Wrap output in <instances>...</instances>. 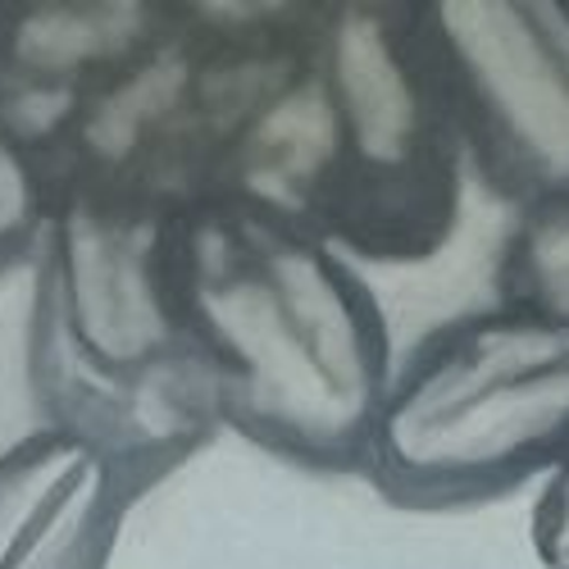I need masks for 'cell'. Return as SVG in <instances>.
Instances as JSON below:
<instances>
[{"mask_svg":"<svg viewBox=\"0 0 569 569\" xmlns=\"http://www.w3.org/2000/svg\"><path fill=\"white\" fill-rule=\"evenodd\" d=\"M51 223V192L10 132H0V278L32 264Z\"/></svg>","mask_w":569,"mask_h":569,"instance_id":"obj_9","label":"cell"},{"mask_svg":"<svg viewBox=\"0 0 569 569\" xmlns=\"http://www.w3.org/2000/svg\"><path fill=\"white\" fill-rule=\"evenodd\" d=\"M160 23V0H0V132L41 164Z\"/></svg>","mask_w":569,"mask_h":569,"instance_id":"obj_6","label":"cell"},{"mask_svg":"<svg viewBox=\"0 0 569 569\" xmlns=\"http://www.w3.org/2000/svg\"><path fill=\"white\" fill-rule=\"evenodd\" d=\"M128 510L110 460L56 429L0 447V569H110Z\"/></svg>","mask_w":569,"mask_h":569,"instance_id":"obj_7","label":"cell"},{"mask_svg":"<svg viewBox=\"0 0 569 569\" xmlns=\"http://www.w3.org/2000/svg\"><path fill=\"white\" fill-rule=\"evenodd\" d=\"M465 164L415 37V0H315L228 197L351 264H423L460 228Z\"/></svg>","mask_w":569,"mask_h":569,"instance_id":"obj_2","label":"cell"},{"mask_svg":"<svg viewBox=\"0 0 569 569\" xmlns=\"http://www.w3.org/2000/svg\"><path fill=\"white\" fill-rule=\"evenodd\" d=\"M164 264L223 429L306 473H365L397 360L360 269L247 197L173 214Z\"/></svg>","mask_w":569,"mask_h":569,"instance_id":"obj_1","label":"cell"},{"mask_svg":"<svg viewBox=\"0 0 569 569\" xmlns=\"http://www.w3.org/2000/svg\"><path fill=\"white\" fill-rule=\"evenodd\" d=\"M569 465V319L492 301L429 328L378 406L365 473L406 510H469Z\"/></svg>","mask_w":569,"mask_h":569,"instance_id":"obj_4","label":"cell"},{"mask_svg":"<svg viewBox=\"0 0 569 569\" xmlns=\"http://www.w3.org/2000/svg\"><path fill=\"white\" fill-rule=\"evenodd\" d=\"M529 538H533L542 569H569V465L551 483H542Z\"/></svg>","mask_w":569,"mask_h":569,"instance_id":"obj_10","label":"cell"},{"mask_svg":"<svg viewBox=\"0 0 569 569\" xmlns=\"http://www.w3.org/2000/svg\"><path fill=\"white\" fill-rule=\"evenodd\" d=\"M492 282L497 301L569 319V192L515 214Z\"/></svg>","mask_w":569,"mask_h":569,"instance_id":"obj_8","label":"cell"},{"mask_svg":"<svg viewBox=\"0 0 569 569\" xmlns=\"http://www.w3.org/2000/svg\"><path fill=\"white\" fill-rule=\"evenodd\" d=\"M460 164L515 214L569 192V0H415Z\"/></svg>","mask_w":569,"mask_h":569,"instance_id":"obj_5","label":"cell"},{"mask_svg":"<svg viewBox=\"0 0 569 569\" xmlns=\"http://www.w3.org/2000/svg\"><path fill=\"white\" fill-rule=\"evenodd\" d=\"M164 223L60 201L32 260L23 356L41 429L106 456L132 501L223 429L169 282Z\"/></svg>","mask_w":569,"mask_h":569,"instance_id":"obj_3","label":"cell"}]
</instances>
